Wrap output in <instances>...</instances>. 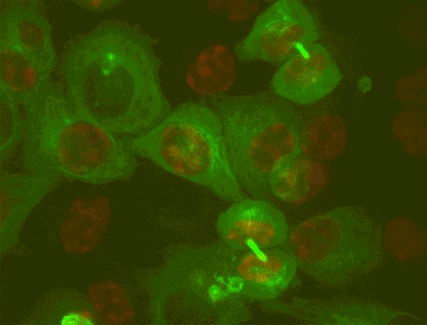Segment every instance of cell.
Returning <instances> with one entry per match:
<instances>
[{"instance_id": "1", "label": "cell", "mask_w": 427, "mask_h": 325, "mask_svg": "<svg viewBox=\"0 0 427 325\" xmlns=\"http://www.w3.org/2000/svg\"><path fill=\"white\" fill-rule=\"evenodd\" d=\"M150 38L124 21L104 22L67 46L61 75L68 98L115 135H141L169 113Z\"/></svg>"}, {"instance_id": "2", "label": "cell", "mask_w": 427, "mask_h": 325, "mask_svg": "<svg viewBox=\"0 0 427 325\" xmlns=\"http://www.w3.org/2000/svg\"><path fill=\"white\" fill-rule=\"evenodd\" d=\"M23 164L29 172L105 184L131 177L135 154L48 82L23 105Z\"/></svg>"}, {"instance_id": "3", "label": "cell", "mask_w": 427, "mask_h": 325, "mask_svg": "<svg viewBox=\"0 0 427 325\" xmlns=\"http://www.w3.org/2000/svg\"><path fill=\"white\" fill-rule=\"evenodd\" d=\"M212 105L233 176L259 196L278 168L300 155L297 115L282 97L267 92L216 97Z\"/></svg>"}, {"instance_id": "4", "label": "cell", "mask_w": 427, "mask_h": 325, "mask_svg": "<svg viewBox=\"0 0 427 325\" xmlns=\"http://www.w3.org/2000/svg\"><path fill=\"white\" fill-rule=\"evenodd\" d=\"M122 140L135 155L208 188L226 201L243 199L229 166L221 121L212 108L184 103L146 133Z\"/></svg>"}, {"instance_id": "5", "label": "cell", "mask_w": 427, "mask_h": 325, "mask_svg": "<svg viewBox=\"0 0 427 325\" xmlns=\"http://www.w3.org/2000/svg\"><path fill=\"white\" fill-rule=\"evenodd\" d=\"M381 227L362 209L339 207L293 226L286 249L301 271L331 288L346 287L384 259Z\"/></svg>"}, {"instance_id": "6", "label": "cell", "mask_w": 427, "mask_h": 325, "mask_svg": "<svg viewBox=\"0 0 427 325\" xmlns=\"http://www.w3.org/2000/svg\"><path fill=\"white\" fill-rule=\"evenodd\" d=\"M315 18L297 0H279L256 18L248 36L235 46L237 58L281 63L316 43Z\"/></svg>"}, {"instance_id": "7", "label": "cell", "mask_w": 427, "mask_h": 325, "mask_svg": "<svg viewBox=\"0 0 427 325\" xmlns=\"http://www.w3.org/2000/svg\"><path fill=\"white\" fill-rule=\"evenodd\" d=\"M216 228L220 238L230 248L246 252L282 244L289 233L283 213L258 199L234 202L219 215Z\"/></svg>"}, {"instance_id": "8", "label": "cell", "mask_w": 427, "mask_h": 325, "mask_svg": "<svg viewBox=\"0 0 427 325\" xmlns=\"http://www.w3.org/2000/svg\"><path fill=\"white\" fill-rule=\"evenodd\" d=\"M341 78L326 48L315 43L284 63L273 76L271 87L283 99L308 105L330 94Z\"/></svg>"}, {"instance_id": "9", "label": "cell", "mask_w": 427, "mask_h": 325, "mask_svg": "<svg viewBox=\"0 0 427 325\" xmlns=\"http://www.w3.org/2000/svg\"><path fill=\"white\" fill-rule=\"evenodd\" d=\"M297 267L288 251L270 248L247 251L226 275V291L254 300L273 299L288 288Z\"/></svg>"}, {"instance_id": "10", "label": "cell", "mask_w": 427, "mask_h": 325, "mask_svg": "<svg viewBox=\"0 0 427 325\" xmlns=\"http://www.w3.org/2000/svg\"><path fill=\"white\" fill-rule=\"evenodd\" d=\"M52 174L29 172L0 175L1 258L16 247L23 223L33 208L58 183Z\"/></svg>"}, {"instance_id": "11", "label": "cell", "mask_w": 427, "mask_h": 325, "mask_svg": "<svg viewBox=\"0 0 427 325\" xmlns=\"http://www.w3.org/2000/svg\"><path fill=\"white\" fill-rule=\"evenodd\" d=\"M288 314L311 324H387L408 314L384 305L352 299H294L284 305Z\"/></svg>"}, {"instance_id": "12", "label": "cell", "mask_w": 427, "mask_h": 325, "mask_svg": "<svg viewBox=\"0 0 427 325\" xmlns=\"http://www.w3.org/2000/svg\"><path fill=\"white\" fill-rule=\"evenodd\" d=\"M49 78L23 50L11 24L1 11L0 17V87L21 105L27 103L49 82Z\"/></svg>"}, {"instance_id": "13", "label": "cell", "mask_w": 427, "mask_h": 325, "mask_svg": "<svg viewBox=\"0 0 427 325\" xmlns=\"http://www.w3.org/2000/svg\"><path fill=\"white\" fill-rule=\"evenodd\" d=\"M36 1L12 4L3 10L14 36L43 73L50 77L56 63V53L49 23Z\"/></svg>"}, {"instance_id": "14", "label": "cell", "mask_w": 427, "mask_h": 325, "mask_svg": "<svg viewBox=\"0 0 427 325\" xmlns=\"http://www.w3.org/2000/svg\"><path fill=\"white\" fill-rule=\"evenodd\" d=\"M327 180L328 170L321 161L300 155L278 168L269 179V186L280 200L298 205L319 193Z\"/></svg>"}, {"instance_id": "15", "label": "cell", "mask_w": 427, "mask_h": 325, "mask_svg": "<svg viewBox=\"0 0 427 325\" xmlns=\"http://www.w3.org/2000/svg\"><path fill=\"white\" fill-rule=\"evenodd\" d=\"M102 319L91 300L72 289H58L44 296L23 321L29 325H99Z\"/></svg>"}, {"instance_id": "16", "label": "cell", "mask_w": 427, "mask_h": 325, "mask_svg": "<svg viewBox=\"0 0 427 325\" xmlns=\"http://www.w3.org/2000/svg\"><path fill=\"white\" fill-rule=\"evenodd\" d=\"M234 58L228 48L217 44L205 49L190 67L186 82L200 95L227 91L235 80Z\"/></svg>"}, {"instance_id": "17", "label": "cell", "mask_w": 427, "mask_h": 325, "mask_svg": "<svg viewBox=\"0 0 427 325\" xmlns=\"http://www.w3.org/2000/svg\"><path fill=\"white\" fill-rule=\"evenodd\" d=\"M346 142V125L337 114L320 115L300 129V155L313 159L331 160L339 156Z\"/></svg>"}, {"instance_id": "18", "label": "cell", "mask_w": 427, "mask_h": 325, "mask_svg": "<svg viewBox=\"0 0 427 325\" xmlns=\"http://www.w3.org/2000/svg\"><path fill=\"white\" fill-rule=\"evenodd\" d=\"M383 243L399 260L412 257L420 248L421 236L417 228L407 219H394L387 225Z\"/></svg>"}, {"instance_id": "19", "label": "cell", "mask_w": 427, "mask_h": 325, "mask_svg": "<svg viewBox=\"0 0 427 325\" xmlns=\"http://www.w3.org/2000/svg\"><path fill=\"white\" fill-rule=\"evenodd\" d=\"M1 94V162L7 157L24 128L17 107L11 95L0 87Z\"/></svg>"}, {"instance_id": "20", "label": "cell", "mask_w": 427, "mask_h": 325, "mask_svg": "<svg viewBox=\"0 0 427 325\" xmlns=\"http://www.w3.org/2000/svg\"><path fill=\"white\" fill-rule=\"evenodd\" d=\"M121 1L113 0H86L75 1L77 5L90 11H102L112 9L120 3Z\"/></svg>"}]
</instances>
